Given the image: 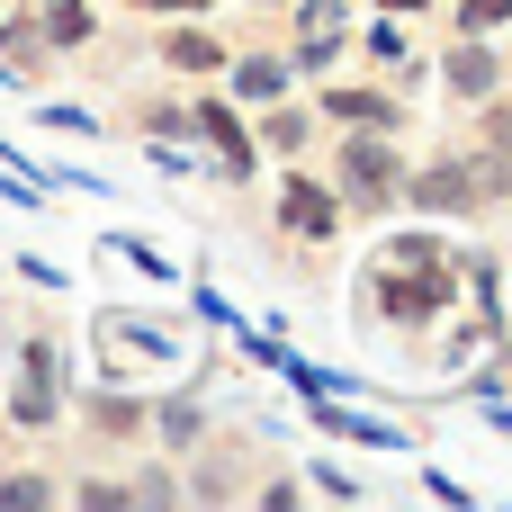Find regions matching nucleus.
Instances as JSON below:
<instances>
[{
  "label": "nucleus",
  "instance_id": "nucleus-2",
  "mask_svg": "<svg viewBox=\"0 0 512 512\" xmlns=\"http://www.w3.org/2000/svg\"><path fill=\"white\" fill-rule=\"evenodd\" d=\"M450 90L486 99V90H495V54H486V45H459V54H450Z\"/></svg>",
  "mask_w": 512,
  "mask_h": 512
},
{
  "label": "nucleus",
  "instance_id": "nucleus-7",
  "mask_svg": "<svg viewBox=\"0 0 512 512\" xmlns=\"http://www.w3.org/2000/svg\"><path fill=\"white\" fill-rule=\"evenodd\" d=\"M324 108H333V117H351V126H369V117L387 126V117H396V108H387V99H369V90H333Z\"/></svg>",
  "mask_w": 512,
  "mask_h": 512
},
{
  "label": "nucleus",
  "instance_id": "nucleus-1",
  "mask_svg": "<svg viewBox=\"0 0 512 512\" xmlns=\"http://www.w3.org/2000/svg\"><path fill=\"white\" fill-rule=\"evenodd\" d=\"M342 171H351V189H360L369 207H387V198H396V180H405L387 144H351V162H342Z\"/></svg>",
  "mask_w": 512,
  "mask_h": 512
},
{
  "label": "nucleus",
  "instance_id": "nucleus-5",
  "mask_svg": "<svg viewBox=\"0 0 512 512\" xmlns=\"http://www.w3.org/2000/svg\"><path fill=\"white\" fill-rule=\"evenodd\" d=\"M288 225H297V234H324V225H333V198L297 180V189H288Z\"/></svg>",
  "mask_w": 512,
  "mask_h": 512
},
{
  "label": "nucleus",
  "instance_id": "nucleus-3",
  "mask_svg": "<svg viewBox=\"0 0 512 512\" xmlns=\"http://www.w3.org/2000/svg\"><path fill=\"white\" fill-rule=\"evenodd\" d=\"M198 126L216 135V153H225V162H234V180H243V162H252V144H243V126H234L225 108H198Z\"/></svg>",
  "mask_w": 512,
  "mask_h": 512
},
{
  "label": "nucleus",
  "instance_id": "nucleus-12",
  "mask_svg": "<svg viewBox=\"0 0 512 512\" xmlns=\"http://www.w3.org/2000/svg\"><path fill=\"white\" fill-rule=\"evenodd\" d=\"M144 9H189V0H144Z\"/></svg>",
  "mask_w": 512,
  "mask_h": 512
},
{
  "label": "nucleus",
  "instance_id": "nucleus-10",
  "mask_svg": "<svg viewBox=\"0 0 512 512\" xmlns=\"http://www.w3.org/2000/svg\"><path fill=\"white\" fill-rule=\"evenodd\" d=\"M234 81H243V90H252V99H270V90H279V63H243V72H234Z\"/></svg>",
  "mask_w": 512,
  "mask_h": 512
},
{
  "label": "nucleus",
  "instance_id": "nucleus-8",
  "mask_svg": "<svg viewBox=\"0 0 512 512\" xmlns=\"http://www.w3.org/2000/svg\"><path fill=\"white\" fill-rule=\"evenodd\" d=\"M45 27H54V36H63V45H81V36H90V9H81V0H63V9H54V18H45Z\"/></svg>",
  "mask_w": 512,
  "mask_h": 512
},
{
  "label": "nucleus",
  "instance_id": "nucleus-6",
  "mask_svg": "<svg viewBox=\"0 0 512 512\" xmlns=\"http://www.w3.org/2000/svg\"><path fill=\"white\" fill-rule=\"evenodd\" d=\"M45 387H54V360H45V351H27V396H18V414H27V423H45V414H54V396H45Z\"/></svg>",
  "mask_w": 512,
  "mask_h": 512
},
{
  "label": "nucleus",
  "instance_id": "nucleus-4",
  "mask_svg": "<svg viewBox=\"0 0 512 512\" xmlns=\"http://www.w3.org/2000/svg\"><path fill=\"white\" fill-rule=\"evenodd\" d=\"M414 198H423V207H468V171H450V162H441V171H423V180H414Z\"/></svg>",
  "mask_w": 512,
  "mask_h": 512
},
{
  "label": "nucleus",
  "instance_id": "nucleus-9",
  "mask_svg": "<svg viewBox=\"0 0 512 512\" xmlns=\"http://www.w3.org/2000/svg\"><path fill=\"white\" fill-rule=\"evenodd\" d=\"M171 63H189V72H207V63H216V36H180V45H171Z\"/></svg>",
  "mask_w": 512,
  "mask_h": 512
},
{
  "label": "nucleus",
  "instance_id": "nucleus-11",
  "mask_svg": "<svg viewBox=\"0 0 512 512\" xmlns=\"http://www.w3.org/2000/svg\"><path fill=\"white\" fill-rule=\"evenodd\" d=\"M512 18V0H468V27H504Z\"/></svg>",
  "mask_w": 512,
  "mask_h": 512
},
{
  "label": "nucleus",
  "instance_id": "nucleus-13",
  "mask_svg": "<svg viewBox=\"0 0 512 512\" xmlns=\"http://www.w3.org/2000/svg\"><path fill=\"white\" fill-rule=\"evenodd\" d=\"M387 9H423V0H387Z\"/></svg>",
  "mask_w": 512,
  "mask_h": 512
}]
</instances>
